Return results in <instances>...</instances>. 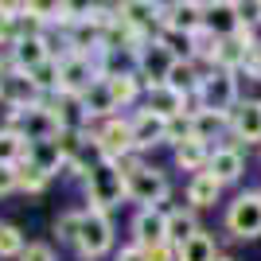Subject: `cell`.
Here are the masks:
<instances>
[{"mask_svg": "<svg viewBox=\"0 0 261 261\" xmlns=\"http://www.w3.org/2000/svg\"><path fill=\"white\" fill-rule=\"evenodd\" d=\"M242 101V86H238V74L230 70H207L199 94L191 98V113L199 109H215V113H234Z\"/></svg>", "mask_w": 261, "mask_h": 261, "instance_id": "obj_1", "label": "cell"}, {"mask_svg": "<svg viewBox=\"0 0 261 261\" xmlns=\"http://www.w3.org/2000/svg\"><path fill=\"white\" fill-rule=\"evenodd\" d=\"M86 199H90V211H101V215L121 207V203L129 199V191H125V172L109 160L98 164V168L86 175Z\"/></svg>", "mask_w": 261, "mask_h": 261, "instance_id": "obj_2", "label": "cell"}, {"mask_svg": "<svg viewBox=\"0 0 261 261\" xmlns=\"http://www.w3.org/2000/svg\"><path fill=\"white\" fill-rule=\"evenodd\" d=\"M125 191H129V203H137L141 211H152L172 195V184L156 164H141L125 175Z\"/></svg>", "mask_w": 261, "mask_h": 261, "instance_id": "obj_3", "label": "cell"}, {"mask_svg": "<svg viewBox=\"0 0 261 261\" xmlns=\"http://www.w3.org/2000/svg\"><path fill=\"white\" fill-rule=\"evenodd\" d=\"M94 82H101V74H98V63H94L90 55L66 51L63 59H59V94H63V98H82Z\"/></svg>", "mask_w": 261, "mask_h": 261, "instance_id": "obj_4", "label": "cell"}, {"mask_svg": "<svg viewBox=\"0 0 261 261\" xmlns=\"http://www.w3.org/2000/svg\"><path fill=\"white\" fill-rule=\"evenodd\" d=\"M94 137H98L101 144V156H106L109 164H121L129 160V156H137V141H133V121L129 117H109L101 121V125H94Z\"/></svg>", "mask_w": 261, "mask_h": 261, "instance_id": "obj_5", "label": "cell"}, {"mask_svg": "<svg viewBox=\"0 0 261 261\" xmlns=\"http://www.w3.org/2000/svg\"><path fill=\"white\" fill-rule=\"evenodd\" d=\"M74 250H78V257H82V261H98V257H106V253L113 250V222H109V215L86 207L82 234H78Z\"/></svg>", "mask_w": 261, "mask_h": 261, "instance_id": "obj_6", "label": "cell"}, {"mask_svg": "<svg viewBox=\"0 0 261 261\" xmlns=\"http://www.w3.org/2000/svg\"><path fill=\"white\" fill-rule=\"evenodd\" d=\"M226 230L234 238H261V191H242L226 207Z\"/></svg>", "mask_w": 261, "mask_h": 261, "instance_id": "obj_7", "label": "cell"}, {"mask_svg": "<svg viewBox=\"0 0 261 261\" xmlns=\"http://www.w3.org/2000/svg\"><path fill=\"white\" fill-rule=\"evenodd\" d=\"M172 63H175V55L168 51L160 39H152V43H148L141 55H137V59H133V70L141 74L144 90H148V86H164V82H168V70H172Z\"/></svg>", "mask_w": 261, "mask_h": 261, "instance_id": "obj_8", "label": "cell"}, {"mask_svg": "<svg viewBox=\"0 0 261 261\" xmlns=\"http://www.w3.org/2000/svg\"><path fill=\"white\" fill-rule=\"evenodd\" d=\"M0 90H4V106L16 109V113H28V109H39L43 106V94H39V86H35L32 78L23 74V70H16L12 66L8 74H4V82H0Z\"/></svg>", "mask_w": 261, "mask_h": 261, "instance_id": "obj_9", "label": "cell"}, {"mask_svg": "<svg viewBox=\"0 0 261 261\" xmlns=\"http://www.w3.org/2000/svg\"><path fill=\"white\" fill-rule=\"evenodd\" d=\"M8 59H12V66H16V70L32 74L35 66H43L47 59H55L51 35H20V39L8 47Z\"/></svg>", "mask_w": 261, "mask_h": 261, "instance_id": "obj_10", "label": "cell"}, {"mask_svg": "<svg viewBox=\"0 0 261 261\" xmlns=\"http://www.w3.org/2000/svg\"><path fill=\"white\" fill-rule=\"evenodd\" d=\"M203 23H207V4H195V0H175V4H164L160 12V28H172L184 35H195Z\"/></svg>", "mask_w": 261, "mask_h": 261, "instance_id": "obj_11", "label": "cell"}, {"mask_svg": "<svg viewBox=\"0 0 261 261\" xmlns=\"http://www.w3.org/2000/svg\"><path fill=\"white\" fill-rule=\"evenodd\" d=\"M160 242H168V211L160 207L137 211L133 215V246L148 250V246H160Z\"/></svg>", "mask_w": 261, "mask_h": 261, "instance_id": "obj_12", "label": "cell"}, {"mask_svg": "<svg viewBox=\"0 0 261 261\" xmlns=\"http://www.w3.org/2000/svg\"><path fill=\"white\" fill-rule=\"evenodd\" d=\"M78 109H82L86 129H90V125H101V121H109V117H117V101H113V94H109L106 78H101V82H94V86L78 98Z\"/></svg>", "mask_w": 261, "mask_h": 261, "instance_id": "obj_13", "label": "cell"}, {"mask_svg": "<svg viewBox=\"0 0 261 261\" xmlns=\"http://www.w3.org/2000/svg\"><path fill=\"white\" fill-rule=\"evenodd\" d=\"M133 141H137V152H148V148H156V144H168V121L156 117L152 109H137L133 113Z\"/></svg>", "mask_w": 261, "mask_h": 261, "instance_id": "obj_14", "label": "cell"}, {"mask_svg": "<svg viewBox=\"0 0 261 261\" xmlns=\"http://www.w3.org/2000/svg\"><path fill=\"white\" fill-rule=\"evenodd\" d=\"M207 172L215 175L218 184H238L242 172H246V152H242L238 144H215V152H211V164Z\"/></svg>", "mask_w": 261, "mask_h": 261, "instance_id": "obj_15", "label": "cell"}, {"mask_svg": "<svg viewBox=\"0 0 261 261\" xmlns=\"http://www.w3.org/2000/svg\"><path fill=\"white\" fill-rule=\"evenodd\" d=\"M230 133L234 141L261 144V98H242L238 109L230 113Z\"/></svg>", "mask_w": 261, "mask_h": 261, "instance_id": "obj_16", "label": "cell"}, {"mask_svg": "<svg viewBox=\"0 0 261 261\" xmlns=\"http://www.w3.org/2000/svg\"><path fill=\"white\" fill-rule=\"evenodd\" d=\"M106 86H109V94H113V101H117V109H133L144 98V82L133 66H121V70L113 66L106 74Z\"/></svg>", "mask_w": 261, "mask_h": 261, "instance_id": "obj_17", "label": "cell"}, {"mask_svg": "<svg viewBox=\"0 0 261 261\" xmlns=\"http://www.w3.org/2000/svg\"><path fill=\"white\" fill-rule=\"evenodd\" d=\"M144 109H152L156 117L172 121V117H184V113H191V98L175 94L172 86H148V90H144Z\"/></svg>", "mask_w": 261, "mask_h": 261, "instance_id": "obj_18", "label": "cell"}, {"mask_svg": "<svg viewBox=\"0 0 261 261\" xmlns=\"http://www.w3.org/2000/svg\"><path fill=\"white\" fill-rule=\"evenodd\" d=\"M203 78H207V70H203L195 59H175L172 70H168V82H164V86H172L175 94H184V98H195L199 86H203Z\"/></svg>", "mask_w": 261, "mask_h": 261, "instance_id": "obj_19", "label": "cell"}, {"mask_svg": "<svg viewBox=\"0 0 261 261\" xmlns=\"http://www.w3.org/2000/svg\"><path fill=\"white\" fill-rule=\"evenodd\" d=\"M59 137H63V133H59ZM59 137H51V141H35V144H32V156H28V160L39 164L47 175L66 172V164H70V160H66V148H63V141H59Z\"/></svg>", "mask_w": 261, "mask_h": 261, "instance_id": "obj_20", "label": "cell"}, {"mask_svg": "<svg viewBox=\"0 0 261 261\" xmlns=\"http://www.w3.org/2000/svg\"><path fill=\"white\" fill-rule=\"evenodd\" d=\"M199 234H203V226H199V218H195V211H191V207L168 211V242H172L175 250L187 246L191 238H199Z\"/></svg>", "mask_w": 261, "mask_h": 261, "instance_id": "obj_21", "label": "cell"}, {"mask_svg": "<svg viewBox=\"0 0 261 261\" xmlns=\"http://www.w3.org/2000/svg\"><path fill=\"white\" fill-rule=\"evenodd\" d=\"M218 195H222V184H218L211 172H199L187 179V203H191V211H207L218 203Z\"/></svg>", "mask_w": 261, "mask_h": 261, "instance_id": "obj_22", "label": "cell"}, {"mask_svg": "<svg viewBox=\"0 0 261 261\" xmlns=\"http://www.w3.org/2000/svg\"><path fill=\"white\" fill-rule=\"evenodd\" d=\"M211 152H215V144H203V141H184L179 148H172L175 156V168H184V172L199 175V172H207V164H211Z\"/></svg>", "mask_w": 261, "mask_h": 261, "instance_id": "obj_23", "label": "cell"}, {"mask_svg": "<svg viewBox=\"0 0 261 261\" xmlns=\"http://www.w3.org/2000/svg\"><path fill=\"white\" fill-rule=\"evenodd\" d=\"M160 12H164V4H148V0H125L121 4V16L148 35H152V28L160 32Z\"/></svg>", "mask_w": 261, "mask_h": 261, "instance_id": "obj_24", "label": "cell"}, {"mask_svg": "<svg viewBox=\"0 0 261 261\" xmlns=\"http://www.w3.org/2000/svg\"><path fill=\"white\" fill-rule=\"evenodd\" d=\"M222 129H230V113H215V109H199V113H191V133H195V141L211 144Z\"/></svg>", "mask_w": 261, "mask_h": 261, "instance_id": "obj_25", "label": "cell"}, {"mask_svg": "<svg viewBox=\"0 0 261 261\" xmlns=\"http://www.w3.org/2000/svg\"><path fill=\"white\" fill-rule=\"evenodd\" d=\"M32 156V141L16 129H0V164H12V168H20L23 160Z\"/></svg>", "mask_w": 261, "mask_h": 261, "instance_id": "obj_26", "label": "cell"}, {"mask_svg": "<svg viewBox=\"0 0 261 261\" xmlns=\"http://www.w3.org/2000/svg\"><path fill=\"white\" fill-rule=\"evenodd\" d=\"M222 253H218V246H215V238H211L207 230L199 234V238H191L187 246H179L175 250V261H218Z\"/></svg>", "mask_w": 261, "mask_h": 261, "instance_id": "obj_27", "label": "cell"}, {"mask_svg": "<svg viewBox=\"0 0 261 261\" xmlns=\"http://www.w3.org/2000/svg\"><path fill=\"white\" fill-rule=\"evenodd\" d=\"M23 250H28V242H23L20 226H12V222H0V261H20Z\"/></svg>", "mask_w": 261, "mask_h": 261, "instance_id": "obj_28", "label": "cell"}, {"mask_svg": "<svg viewBox=\"0 0 261 261\" xmlns=\"http://www.w3.org/2000/svg\"><path fill=\"white\" fill-rule=\"evenodd\" d=\"M82 218H86V211H63V215L55 218V234H59V242H66V246H78Z\"/></svg>", "mask_w": 261, "mask_h": 261, "instance_id": "obj_29", "label": "cell"}, {"mask_svg": "<svg viewBox=\"0 0 261 261\" xmlns=\"http://www.w3.org/2000/svg\"><path fill=\"white\" fill-rule=\"evenodd\" d=\"M28 78L39 86V94H43V98H55V94H59V59H47V63L35 66Z\"/></svg>", "mask_w": 261, "mask_h": 261, "instance_id": "obj_30", "label": "cell"}, {"mask_svg": "<svg viewBox=\"0 0 261 261\" xmlns=\"http://www.w3.org/2000/svg\"><path fill=\"white\" fill-rule=\"evenodd\" d=\"M16 172H20V191H28V195H39V191L51 184V175H47L39 164H32V160H23Z\"/></svg>", "mask_w": 261, "mask_h": 261, "instance_id": "obj_31", "label": "cell"}, {"mask_svg": "<svg viewBox=\"0 0 261 261\" xmlns=\"http://www.w3.org/2000/svg\"><path fill=\"white\" fill-rule=\"evenodd\" d=\"M156 39H160L168 51L175 55V59H195V47H191V35H184V32H172V28H160L156 32Z\"/></svg>", "mask_w": 261, "mask_h": 261, "instance_id": "obj_32", "label": "cell"}, {"mask_svg": "<svg viewBox=\"0 0 261 261\" xmlns=\"http://www.w3.org/2000/svg\"><path fill=\"white\" fill-rule=\"evenodd\" d=\"M12 191H20V172L12 164H0V199L12 195Z\"/></svg>", "mask_w": 261, "mask_h": 261, "instance_id": "obj_33", "label": "cell"}, {"mask_svg": "<svg viewBox=\"0 0 261 261\" xmlns=\"http://www.w3.org/2000/svg\"><path fill=\"white\" fill-rule=\"evenodd\" d=\"M20 261H55V250L47 242H28V250H23Z\"/></svg>", "mask_w": 261, "mask_h": 261, "instance_id": "obj_34", "label": "cell"}, {"mask_svg": "<svg viewBox=\"0 0 261 261\" xmlns=\"http://www.w3.org/2000/svg\"><path fill=\"white\" fill-rule=\"evenodd\" d=\"M144 261H175V246H172V242L148 246V250H144Z\"/></svg>", "mask_w": 261, "mask_h": 261, "instance_id": "obj_35", "label": "cell"}, {"mask_svg": "<svg viewBox=\"0 0 261 261\" xmlns=\"http://www.w3.org/2000/svg\"><path fill=\"white\" fill-rule=\"evenodd\" d=\"M113 261H144V250L129 242V246H121V250H117V257H113Z\"/></svg>", "mask_w": 261, "mask_h": 261, "instance_id": "obj_36", "label": "cell"}, {"mask_svg": "<svg viewBox=\"0 0 261 261\" xmlns=\"http://www.w3.org/2000/svg\"><path fill=\"white\" fill-rule=\"evenodd\" d=\"M218 261H234V257H218Z\"/></svg>", "mask_w": 261, "mask_h": 261, "instance_id": "obj_37", "label": "cell"}]
</instances>
